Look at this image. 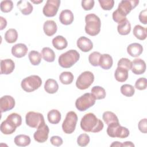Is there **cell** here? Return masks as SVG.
I'll list each match as a JSON object with an SVG mask.
<instances>
[{
	"label": "cell",
	"mask_w": 147,
	"mask_h": 147,
	"mask_svg": "<svg viewBox=\"0 0 147 147\" xmlns=\"http://www.w3.org/2000/svg\"><path fill=\"white\" fill-rule=\"evenodd\" d=\"M60 5L59 0H48L44 5L42 13L48 17H52L56 16Z\"/></svg>",
	"instance_id": "11"
},
{
	"label": "cell",
	"mask_w": 147,
	"mask_h": 147,
	"mask_svg": "<svg viewBox=\"0 0 147 147\" xmlns=\"http://www.w3.org/2000/svg\"><path fill=\"white\" fill-rule=\"evenodd\" d=\"M17 127L12 123L9 120L6 119V120L3 121L0 126V130L1 132L4 134H11L13 133L16 130Z\"/></svg>",
	"instance_id": "21"
},
{
	"label": "cell",
	"mask_w": 147,
	"mask_h": 147,
	"mask_svg": "<svg viewBox=\"0 0 147 147\" xmlns=\"http://www.w3.org/2000/svg\"><path fill=\"white\" fill-rule=\"evenodd\" d=\"M29 59L33 65H38L41 60V54L36 51H32L28 54Z\"/></svg>",
	"instance_id": "35"
},
{
	"label": "cell",
	"mask_w": 147,
	"mask_h": 147,
	"mask_svg": "<svg viewBox=\"0 0 147 147\" xmlns=\"http://www.w3.org/2000/svg\"><path fill=\"white\" fill-rule=\"evenodd\" d=\"M77 121L78 116L76 114L72 111L68 112L62 123L63 131L66 134L72 133L75 130Z\"/></svg>",
	"instance_id": "7"
},
{
	"label": "cell",
	"mask_w": 147,
	"mask_h": 147,
	"mask_svg": "<svg viewBox=\"0 0 147 147\" xmlns=\"http://www.w3.org/2000/svg\"><path fill=\"white\" fill-rule=\"evenodd\" d=\"M59 80L63 84H69L74 80V75L69 71L63 72L59 76Z\"/></svg>",
	"instance_id": "36"
},
{
	"label": "cell",
	"mask_w": 147,
	"mask_h": 147,
	"mask_svg": "<svg viewBox=\"0 0 147 147\" xmlns=\"http://www.w3.org/2000/svg\"><path fill=\"white\" fill-rule=\"evenodd\" d=\"M15 106V100L10 95H5L0 99V110L1 113L9 111Z\"/></svg>",
	"instance_id": "13"
},
{
	"label": "cell",
	"mask_w": 147,
	"mask_h": 147,
	"mask_svg": "<svg viewBox=\"0 0 147 147\" xmlns=\"http://www.w3.org/2000/svg\"><path fill=\"white\" fill-rule=\"evenodd\" d=\"M13 7V3L10 0L2 1L0 4V8L2 12L9 13Z\"/></svg>",
	"instance_id": "40"
},
{
	"label": "cell",
	"mask_w": 147,
	"mask_h": 147,
	"mask_svg": "<svg viewBox=\"0 0 147 147\" xmlns=\"http://www.w3.org/2000/svg\"><path fill=\"white\" fill-rule=\"evenodd\" d=\"M91 94L95 96L96 99H102L106 97V91L100 86H94L91 88Z\"/></svg>",
	"instance_id": "34"
},
{
	"label": "cell",
	"mask_w": 147,
	"mask_h": 147,
	"mask_svg": "<svg viewBox=\"0 0 147 147\" xmlns=\"http://www.w3.org/2000/svg\"><path fill=\"white\" fill-rule=\"evenodd\" d=\"M6 119L9 120L17 127L20 126L22 123V118L21 115L16 113H13L9 114L6 118Z\"/></svg>",
	"instance_id": "38"
},
{
	"label": "cell",
	"mask_w": 147,
	"mask_h": 147,
	"mask_svg": "<svg viewBox=\"0 0 147 147\" xmlns=\"http://www.w3.org/2000/svg\"><path fill=\"white\" fill-rule=\"evenodd\" d=\"M122 146H134V145L131 141H126L122 143Z\"/></svg>",
	"instance_id": "51"
},
{
	"label": "cell",
	"mask_w": 147,
	"mask_h": 147,
	"mask_svg": "<svg viewBox=\"0 0 147 147\" xmlns=\"http://www.w3.org/2000/svg\"><path fill=\"white\" fill-rule=\"evenodd\" d=\"M14 62L10 59L1 60V74L9 75L14 69Z\"/></svg>",
	"instance_id": "16"
},
{
	"label": "cell",
	"mask_w": 147,
	"mask_h": 147,
	"mask_svg": "<svg viewBox=\"0 0 147 147\" xmlns=\"http://www.w3.org/2000/svg\"><path fill=\"white\" fill-rule=\"evenodd\" d=\"M115 79L119 82H124L128 78V71L121 68L117 67L114 74Z\"/></svg>",
	"instance_id": "29"
},
{
	"label": "cell",
	"mask_w": 147,
	"mask_h": 147,
	"mask_svg": "<svg viewBox=\"0 0 147 147\" xmlns=\"http://www.w3.org/2000/svg\"><path fill=\"white\" fill-rule=\"evenodd\" d=\"M41 56L44 60L47 62H53L55 59V54L53 51L49 47H44L41 51Z\"/></svg>",
	"instance_id": "31"
},
{
	"label": "cell",
	"mask_w": 147,
	"mask_h": 147,
	"mask_svg": "<svg viewBox=\"0 0 147 147\" xmlns=\"http://www.w3.org/2000/svg\"><path fill=\"white\" fill-rule=\"evenodd\" d=\"M17 6L24 15H29L33 11V6L27 1H20L17 3Z\"/></svg>",
	"instance_id": "23"
},
{
	"label": "cell",
	"mask_w": 147,
	"mask_h": 147,
	"mask_svg": "<svg viewBox=\"0 0 147 147\" xmlns=\"http://www.w3.org/2000/svg\"><path fill=\"white\" fill-rule=\"evenodd\" d=\"M43 30L45 34L48 36H52L55 34L57 30L56 23L53 20L46 21L43 25Z\"/></svg>",
	"instance_id": "19"
},
{
	"label": "cell",
	"mask_w": 147,
	"mask_h": 147,
	"mask_svg": "<svg viewBox=\"0 0 147 147\" xmlns=\"http://www.w3.org/2000/svg\"><path fill=\"white\" fill-rule=\"evenodd\" d=\"M94 80V74L88 71H84L78 76L76 82V86L80 90H86L92 84Z\"/></svg>",
	"instance_id": "8"
},
{
	"label": "cell",
	"mask_w": 147,
	"mask_h": 147,
	"mask_svg": "<svg viewBox=\"0 0 147 147\" xmlns=\"http://www.w3.org/2000/svg\"><path fill=\"white\" fill-rule=\"evenodd\" d=\"M102 118L105 122L109 125L113 122H119V120L117 115L113 112L107 111L103 113Z\"/></svg>",
	"instance_id": "33"
},
{
	"label": "cell",
	"mask_w": 147,
	"mask_h": 147,
	"mask_svg": "<svg viewBox=\"0 0 147 147\" xmlns=\"http://www.w3.org/2000/svg\"><path fill=\"white\" fill-rule=\"evenodd\" d=\"M121 93L127 97H131L132 96L135 92V89L134 87L128 84H125L122 85L121 87Z\"/></svg>",
	"instance_id": "37"
},
{
	"label": "cell",
	"mask_w": 147,
	"mask_h": 147,
	"mask_svg": "<svg viewBox=\"0 0 147 147\" xmlns=\"http://www.w3.org/2000/svg\"><path fill=\"white\" fill-rule=\"evenodd\" d=\"M47 118L49 123L57 124L61 120V113L56 109H52L48 113Z\"/></svg>",
	"instance_id": "27"
},
{
	"label": "cell",
	"mask_w": 147,
	"mask_h": 147,
	"mask_svg": "<svg viewBox=\"0 0 147 147\" xmlns=\"http://www.w3.org/2000/svg\"><path fill=\"white\" fill-rule=\"evenodd\" d=\"M113 60L112 57L109 54L101 55L99 59V65L104 69H109L113 65Z\"/></svg>",
	"instance_id": "22"
},
{
	"label": "cell",
	"mask_w": 147,
	"mask_h": 147,
	"mask_svg": "<svg viewBox=\"0 0 147 147\" xmlns=\"http://www.w3.org/2000/svg\"><path fill=\"white\" fill-rule=\"evenodd\" d=\"M37 129V130L33 134L34 140L40 143L45 142L48 140L49 132V129L48 125H46L45 122H44Z\"/></svg>",
	"instance_id": "12"
},
{
	"label": "cell",
	"mask_w": 147,
	"mask_h": 147,
	"mask_svg": "<svg viewBox=\"0 0 147 147\" xmlns=\"http://www.w3.org/2000/svg\"><path fill=\"white\" fill-rule=\"evenodd\" d=\"M138 0H122L118 5L117 11L123 17L126 16L138 4Z\"/></svg>",
	"instance_id": "10"
},
{
	"label": "cell",
	"mask_w": 147,
	"mask_h": 147,
	"mask_svg": "<svg viewBox=\"0 0 147 147\" xmlns=\"http://www.w3.org/2000/svg\"><path fill=\"white\" fill-rule=\"evenodd\" d=\"M131 70L136 75L144 74L146 70V63L141 59L137 58L131 62Z\"/></svg>",
	"instance_id": "14"
},
{
	"label": "cell",
	"mask_w": 147,
	"mask_h": 147,
	"mask_svg": "<svg viewBox=\"0 0 147 147\" xmlns=\"http://www.w3.org/2000/svg\"><path fill=\"white\" fill-rule=\"evenodd\" d=\"M140 21L143 24L146 25L147 23V10L144 9L142 10L138 16Z\"/></svg>",
	"instance_id": "49"
},
{
	"label": "cell",
	"mask_w": 147,
	"mask_h": 147,
	"mask_svg": "<svg viewBox=\"0 0 147 147\" xmlns=\"http://www.w3.org/2000/svg\"><path fill=\"white\" fill-rule=\"evenodd\" d=\"M96 98L91 93H85L76 100L75 106L78 110L84 111L92 106Z\"/></svg>",
	"instance_id": "6"
},
{
	"label": "cell",
	"mask_w": 147,
	"mask_h": 147,
	"mask_svg": "<svg viewBox=\"0 0 147 147\" xmlns=\"http://www.w3.org/2000/svg\"><path fill=\"white\" fill-rule=\"evenodd\" d=\"M59 89V85L56 80L53 79H48L44 84V90L49 94H55Z\"/></svg>",
	"instance_id": "25"
},
{
	"label": "cell",
	"mask_w": 147,
	"mask_h": 147,
	"mask_svg": "<svg viewBox=\"0 0 147 147\" xmlns=\"http://www.w3.org/2000/svg\"><path fill=\"white\" fill-rule=\"evenodd\" d=\"M18 38V33L15 29H9L5 33V39L8 43L15 42Z\"/></svg>",
	"instance_id": "32"
},
{
	"label": "cell",
	"mask_w": 147,
	"mask_h": 147,
	"mask_svg": "<svg viewBox=\"0 0 147 147\" xmlns=\"http://www.w3.org/2000/svg\"><path fill=\"white\" fill-rule=\"evenodd\" d=\"M100 56L101 54L99 52L95 51L92 52L88 56V60L90 63L94 67L99 66V62Z\"/></svg>",
	"instance_id": "39"
},
{
	"label": "cell",
	"mask_w": 147,
	"mask_h": 147,
	"mask_svg": "<svg viewBox=\"0 0 147 147\" xmlns=\"http://www.w3.org/2000/svg\"><path fill=\"white\" fill-rule=\"evenodd\" d=\"M14 143L18 146H26L30 144V137L25 134L17 135L14 138Z\"/></svg>",
	"instance_id": "30"
},
{
	"label": "cell",
	"mask_w": 147,
	"mask_h": 147,
	"mask_svg": "<svg viewBox=\"0 0 147 147\" xmlns=\"http://www.w3.org/2000/svg\"><path fill=\"white\" fill-rule=\"evenodd\" d=\"M98 2L101 7L105 10H110L114 7V0H99Z\"/></svg>",
	"instance_id": "43"
},
{
	"label": "cell",
	"mask_w": 147,
	"mask_h": 147,
	"mask_svg": "<svg viewBox=\"0 0 147 147\" xmlns=\"http://www.w3.org/2000/svg\"><path fill=\"white\" fill-rule=\"evenodd\" d=\"M53 46L57 50H63L67 48L68 42L65 38L62 36H57L52 40Z\"/></svg>",
	"instance_id": "24"
},
{
	"label": "cell",
	"mask_w": 147,
	"mask_h": 147,
	"mask_svg": "<svg viewBox=\"0 0 147 147\" xmlns=\"http://www.w3.org/2000/svg\"><path fill=\"white\" fill-rule=\"evenodd\" d=\"M42 0H40V1H34V0H31V2H32L33 3H41L42 2Z\"/></svg>",
	"instance_id": "53"
},
{
	"label": "cell",
	"mask_w": 147,
	"mask_h": 147,
	"mask_svg": "<svg viewBox=\"0 0 147 147\" xmlns=\"http://www.w3.org/2000/svg\"><path fill=\"white\" fill-rule=\"evenodd\" d=\"M113 20L117 22V23H120L121 22L123 21V20L126 19V17H123L122 15H121L118 11L117 10H115L113 13Z\"/></svg>",
	"instance_id": "48"
},
{
	"label": "cell",
	"mask_w": 147,
	"mask_h": 147,
	"mask_svg": "<svg viewBox=\"0 0 147 147\" xmlns=\"http://www.w3.org/2000/svg\"><path fill=\"white\" fill-rule=\"evenodd\" d=\"M117 65L118 67L123 68L127 71L131 69V61L127 58H121L118 62Z\"/></svg>",
	"instance_id": "42"
},
{
	"label": "cell",
	"mask_w": 147,
	"mask_h": 147,
	"mask_svg": "<svg viewBox=\"0 0 147 147\" xmlns=\"http://www.w3.org/2000/svg\"><path fill=\"white\" fill-rule=\"evenodd\" d=\"M76 44L78 47L84 52H89L93 48V44L91 40L85 36L79 37L77 40Z\"/></svg>",
	"instance_id": "15"
},
{
	"label": "cell",
	"mask_w": 147,
	"mask_h": 147,
	"mask_svg": "<svg viewBox=\"0 0 147 147\" xmlns=\"http://www.w3.org/2000/svg\"><path fill=\"white\" fill-rule=\"evenodd\" d=\"M117 30L121 35H127L130 33L131 30V25L127 18L118 24Z\"/></svg>",
	"instance_id": "26"
},
{
	"label": "cell",
	"mask_w": 147,
	"mask_h": 147,
	"mask_svg": "<svg viewBox=\"0 0 147 147\" xmlns=\"http://www.w3.org/2000/svg\"><path fill=\"white\" fill-rule=\"evenodd\" d=\"M42 84V80L37 75H30L24 78L21 83L22 88L26 92H30L38 89Z\"/></svg>",
	"instance_id": "4"
},
{
	"label": "cell",
	"mask_w": 147,
	"mask_h": 147,
	"mask_svg": "<svg viewBox=\"0 0 147 147\" xmlns=\"http://www.w3.org/2000/svg\"><path fill=\"white\" fill-rule=\"evenodd\" d=\"M110 146L120 147V146H122V143L120 142H118V141H114L110 145Z\"/></svg>",
	"instance_id": "52"
},
{
	"label": "cell",
	"mask_w": 147,
	"mask_h": 147,
	"mask_svg": "<svg viewBox=\"0 0 147 147\" xmlns=\"http://www.w3.org/2000/svg\"><path fill=\"white\" fill-rule=\"evenodd\" d=\"M142 46L139 43H132L129 45L127 47V52L131 57H136L139 56L142 53Z\"/></svg>",
	"instance_id": "20"
},
{
	"label": "cell",
	"mask_w": 147,
	"mask_h": 147,
	"mask_svg": "<svg viewBox=\"0 0 147 147\" xmlns=\"http://www.w3.org/2000/svg\"><path fill=\"white\" fill-rule=\"evenodd\" d=\"M147 81L145 78H140L138 79L135 83V87L139 90H144L146 88Z\"/></svg>",
	"instance_id": "44"
},
{
	"label": "cell",
	"mask_w": 147,
	"mask_h": 147,
	"mask_svg": "<svg viewBox=\"0 0 147 147\" xmlns=\"http://www.w3.org/2000/svg\"><path fill=\"white\" fill-rule=\"evenodd\" d=\"M79 58V53L76 50L71 49L60 55L58 62L61 67L68 68L75 64Z\"/></svg>",
	"instance_id": "3"
},
{
	"label": "cell",
	"mask_w": 147,
	"mask_h": 147,
	"mask_svg": "<svg viewBox=\"0 0 147 147\" xmlns=\"http://www.w3.org/2000/svg\"><path fill=\"white\" fill-rule=\"evenodd\" d=\"M25 121L28 126L33 128H38L45 122L43 115L34 111H29L26 114Z\"/></svg>",
	"instance_id": "9"
},
{
	"label": "cell",
	"mask_w": 147,
	"mask_h": 147,
	"mask_svg": "<svg viewBox=\"0 0 147 147\" xmlns=\"http://www.w3.org/2000/svg\"><path fill=\"white\" fill-rule=\"evenodd\" d=\"M94 0H83L82 1V6L84 10H90L94 6Z\"/></svg>",
	"instance_id": "45"
},
{
	"label": "cell",
	"mask_w": 147,
	"mask_h": 147,
	"mask_svg": "<svg viewBox=\"0 0 147 147\" xmlns=\"http://www.w3.org/2000/svg\"><path fill=\"white\" fill-rule=\"evenodd\" d=\"M90 137L87 134L83 133L78 137L77 139V143L78 145L80 146H87L88 143L90 142Z\"/></svg>",
	"instance_id": "41"
},
{
	"label": "cell",
	"mask_w": 147,
	"mask_h": 147,
	"mask_svg": "<svg viewBox=\"0 0 147 147\" xmlns=\"http://www.w3.org/2000/svg\"><path fill=\"white\" fill-rule=\"evenodd\" d=\"M85 21V32L87 34L91 36H95L99 34L100 30L101 22L96 15L93 13L86 15Z\"/></svg>",
	"instance_id": "2"
},
{
	"label": "cell",
	"mask_w": 147,
	"mask_h": 147,
	"mask_svg": "<svg viewBox=\"0 0 147 147\" xmlns=\"http://www.w3.org/2000/svg\"><path fill=\"white\" fill-rule=\"evenodd\" d=\"M50 142L53 145L56 146H59L63 144V141L60 137L57 136H54L51 138Z\"/></svg>",
	"instance_id": "47"
},
{
	"label": "cell",
	"mask_w": 147,
	"mask_h": 147,
	"mask_svg": "<svg viewBox=\"0 0 147 147\" xmlns=\"http://www.w3.org/2000/svg\"><path fill=\"white\" fill-rule=\"evenodd\" d=\"M74 14L70 10L68 9L62 10L59 16L60 22L65 25L71 24L74 21Z\"/></svg>",
	"instance_id": "18"
},
{
	"label": "cell",
	"mask_w": 147,
	"mask_h": 147,
	"mask_svg": "<svg viewBox=\"0 0 147 147\" xmlns=\"http://www.w3.org/2000/svg\"><path fill=\"white\" fill-rule=\"evenodd\" d=\"M103 122L92 113L85 114L80 121L81 128L86 132L98 133L103 129Z\"/></svg>",
	"instance_id": "1"
},
{
	"label": "cell",
	"mask_w": 147,
	"mask_h": 147,
	"mask_svg": "<svg viewBox=\"0 0 147 147\" xmlns=\"http://www.w3.org/2000/svg\"><path fill=\"white\" fill-rule=\"evenodd\" d=\"M138 129L140 131L143 133H146L147 132V119L146 118L142 119L138 122Z\"/></svg>",
	"instance_id": "46"
},
{
	"label": "cell",
	"mask_w": 147,
	"mask_h": 147,
	"mask_svg": "<svg viewBox=\"0 0 147 147\" xmlns=\"http://www.w3.org/2000/svg\"><path fill=\"white\" fill-rule=\"evenodd\" d=\"M0 22H1V24H0V26H1L0 30H2L4 28H6V26L7 25V21H6V19L4 18L3 17H0Z\"/></svg>",
	"instance_id": "50"
},
{
	"label": "cell",
	"mask_w": 147,
	"mask_h": 147,
	"mask_svg": "<svg viewBox=\"0 0 147 147\" xmlns=\"http://www.w3.org/2000/svg\"><path fill=\"white\" fill-rule=\"evenodd\" d=\"M107 133L112 138H125L129 136V130L126 127L121 126L119 122H113L108 125Z\"/></svg>",
	"instance_id": "5"
},
{
	"label": "cell",
	"mask_w": 147,
	"mask_h": 147,
	"mask_svg": "<svg viewBox=\"0 0 147 147\" xmlns=\"http://www.w3.org/2000/svg\"><path fill=\"white\" fill-rule=\"evenodd\" d=\"M133 33L134 36L138 40H144L146 38V29L140 25H137L134 27Z\"/></svg>",
	"instance_id": "28"
},
{
	"label": "cell",
	"mask_w": 147,
	"mask_h": 147,
	"mask_svg": "<svg viewBox=\"0 0 147 147\" xmlns=\"http://www.w3.org/2000/svg\"><path fill=\"white\" fill-rule=\"evenodd\" d=\"M28 50V47L25 44L18 43L13 46L11 48V53L16 57L21 58L26 55Z\"/></svg>",
	"instance_id": "17"
}]
</instances>
